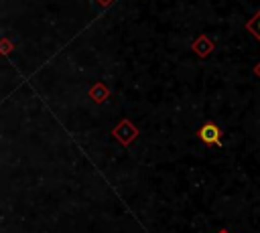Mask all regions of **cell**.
Returning <instances> with one entry per match:
<instances>
[{
    "mask_svg": "<svg viewBox=\"0 0 260 233\" xmlns=\"http://www.w3.org/2000/svg\"><path fill=\"white\" fill-rule=\"evenodd\" d=\"M112 136H114L124 148H128V146L138 138V128H136L130 120L122 118V120L112 128Z\"/></svg>",
    "mask_w": 260,
    "mask_h": 233,
    "instance_id": "obj_1",
    "label": "cell"
},
{
    "mask_svg": "<svg viewBox=\"0 0 260 233\" xmlns=\"http://www.w3.org/2000/svg\"><path fill=\"white\" fill-rule=\"evenodd\" d=\"M221 136H223L221 128L217 124H213V122H205L197 130V138L207 146H221Z\"/></svg>",
    "mask_w": 260,
    "mask_h": 233,
    "instance_id": "obj_2",
    "label": "cell"
},
{
    "mask_svg": "<svg viewBox=\"0 0 260 233\" xmlns=\"http://www.w3.org/2000/svg\"><path fill=\"white\" fill-rule=\"evenodd\" d=\"M213 49H215V43H213L207 34H199V36L191 43V51H193L199 59H205L207 55H211Z\"/></svg>",
    "mask_w": 260,
    "mask_h": 233,
    "instance_id": "obj_3",
    "label": "cell"
},
{
    "mask_svg": "<svg viewBox=\"0 0 260 233\" xmlns=\"http://www.w3.org/2000/svg\"><path fill=\"white\" fill-rule=\"evenodd\" d=\"M87 95H89V99H91V101H95V103H104V101L108 99V95H110V89H108V85H106V83L98 81V83H93V85L89 87Z\"/></svg>",
    "mask_w": 260,
    "mask_h": 233,
    "instance_id": "obj_4",
    "label": "cell"
},
{
    "mask_svg": "<svg viewBox=\"0 0 260 233\" xmlns=\"http://www.w3.org/2000/svg\"><path fill=\"white\" fill-rule=\"evenodd\" d=\"M246 28L256 36V41H260V10L246 22Z\"/></svg>",
    "mask_w": 260,
    "mask_h": 233,
    "instance_id": "obj_5",
    "label": "cell"
},
{
    "mask_svg": "<svg viewBox=\"0 0 260 233\" xmlns=\"http://www.w3.org/2000/svg\"><path fill=\"white\" fill-rule=\"evenodd\" d=\"M10 49H12V43H10L8 38H4V41H2V55H8Z\"/></svg>",
    "mask_w": 260,
    "mask_h": 233,
    "instance_id": "obj_6",
    "label": "cell"
},
{
    "mask_svg": "<svg viewBox=\"0 0 260 233\" xmlns=\"http://www.w3.org/2000/svg\"><path fill=\"white\" fill-rule=\"evenodd\" d=\"M254 75H256V77L260 79V61H258V63L254 65Z\"/></svg>",
    "mask_w": 260,
    "mask_h": 233,
    "instance_id": "obj_7",
    "label": "cell"
},
{
    "mask_svg": "<svg viewBox=\"0 0 260 233\" xmlns=\"http://www.w3.org/2000/svg\"><path fill=\"white\" fill-rule=\"evenodd\" d=\"M217 233H232V231H228V229H219Z\"/></svg>",
    "mask_w": 260,
    "mask_h": 233,
    "instance_id": "obj_8",
    "label": "cell"
}]
</instances>
